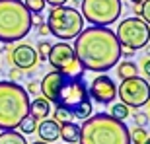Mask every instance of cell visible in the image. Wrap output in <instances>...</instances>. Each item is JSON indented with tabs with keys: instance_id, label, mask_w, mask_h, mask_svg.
<instances>
[{
	"instance_id": "cell-14",
	"label": "cell",
	"mask_w": 150,
	"mask_h": 144,
	"mask_svg": "<svg viewBox=\"0 0 150 144\" xmlns=\"http://www.w3.org/2000/svg\"><path fill=\"white\" fill-rule=\"evenodd\" d=\"M29 113H31L37 121L47 119L49 113H51V101L45 100L43 95H39V97H35V100H29Z\"/></svg>"
},
{
	"instance_id": "cell-12",
	"label": "cell",
	"mask_w": 150,
	"mask_h": 144,
	"mask_svg": "<svg viewBox=\"0 0 150 144\" xmlns=\"http://www.w3.org/2000/svg\"><path fill=\"white\" fill-rule=\"evenodd\" d=\"M8 61L20 70H31L37 64V51L33 47H29L28 43H18L8 53Z\"/></svg>"
},
{
	"instance_id": "cell-13",
	"label": "cell",
	"mask_w": 150,
	"mask_h": 144,
	"mask_svg": "<svg viewBox=\"0 0 150 144\" xmlns=\"http://www.w3.org/2000/svg\"><path fill=\"white\" fill-rule=\"evenodd\" d=\"M59 131H61V125L55 119H41L37 123V128H35V133L39 134V138L43 140V142H55V140H59Z\"/></svg>"
},
{
	"instance_id": "cell-23",
	"label": "cell",
	"mask_w": 150,
	"mask_h": 144,
	"mask_svg": "<svg viewBox=\"0 0 150 144\" xmlns=\"http://www.w3.org/2000/svg\"><path fill=\"white\" fill-rule=\"evenodd\" d=\"M53 119H55V121L61 125V123H64V121H70V119H72V115H70L68 111H64V109H59V107H55V111H53Z\"/></svg>"
},
{
	"instance_id": "cell-21",
	"label": "cell",
	"mask_w": 150,
	"mask_h": 144,
	"mask_svg": "<svg viewBox=\"0 0 150 144\" xmlns=\"http://www.w3.org/2000/svg\"><path fill=\"white\" fill-rule=\"evenodd\" d=\"M146 136H148V131L144 127H137L131 133V144H142L146 140Z\"/></svg>"
},
{
	"instance_id": "cell-20",
	"label": "cell",
	"mask_w": 150,
	"mask_h": 144,
	"mask_svg": "<svg viewBox=\"0 0 150 144\" xmlns=\"http://www.w3.org/2000/svg\"><path fill=\"white\" fill-rule=\"evenodd\" d=\"M23 4H25V8H28L31 14L39 16L45 8V0H23Z\"/></svg>"
},
{
	"instance_id": "cell-34",
	"label": "cell",
	"mask_w": 150,
	"mask_h": 144,
	"mask_svg": "<svg viewBox=\"0 0 150 144\" xmlns=\"http://www.w3.org/2000/svg\"><path fill=\"white\" fill-rule=\"evenodd\" d=\"M131 2H133V4H140V2H142V0H131Z\"/></svg>"
},
{
	"instance_id": "cell-15",
	"label": "cell",
	"mask_w": 150,
	"mask_h": 144,
	"mask_svg": "<svg viewBox=\"0 0 150 144\" xmlns=\"http://www.w3.org/2000/svg\"><path fill=\"white\" fill-rule=\"evenodd\" d=\"M59 136H61V138L64 140L67 144H74V142H78V136H80V125H76L72 119H70V121L61 123V131H59Z\"/></svg>"
},
{
	"instance_id": "cell-27",
	"label": "cell",
	"mask_w": 150,
	"mask_h": 144,
	"mask_svg": "<svg viewBox=\"0 0 150 144\" xmlns=\"http://www.w3.org/2000/svg\"><path fill=\"white\" fill-rule=\"evenodd\" d=\"M8 76H10V80L12 82H16V80H20V76H22V70L20 68H10V72H8Z\"/></svg>"
},
{
	"instance_id": "cell-8",
	"label": "cell",
	"mask_w": 150,
	"mask_h": 144,
	"mask_svg": "<svg viewBox=\"0 0 150 144\" xmlns=\"http://www.w3.org/2000/svg\"><path fill=\"white\" fill-rule=\"evenodd\" d=\"M82 18L92 25H111L121 16V0H82Z\"/></svg>"
},
{
	"instance_id": "cell-29",
	"label": "cell",
	"mask_w": 150,
	"mask_h": 144,
	"mask_svg": "<svg viewBox=\"0 0 150 144\" xmlns=\"http://www.w3.org/2000/svg\"><path fill=\"white\" fill-rule=\"evenodd\" d=\"M68 0H45V4H49V6H64Z\"/></svg>"
},
{
	"instance_id": "cell-3",
	"label": "cell",
	"mask_w": 150,
	"mask_h": 144,
	"mask_svg": "<svg viewBox=\"0 0 150 144\" xmlns=\"http://www.w3.org/2000/svg\"><path fill=\"white\" fill-rule=\"evenodd\" d=\"M80 144H131V131L123 121L107 113L84 119L80 125Z\"/></svg>"
},
{
	"instance_id": "cell-31",
	"label": "cell",
	"mask_w": 150,
	"mask_h": 144,
	"mask_svg": "<svg viewBox=\"0 0 150 144\" xmlns=\"http://www.w3.org/2000/svg\"><path fill=\"white\" fill-rule=\"evenodd\" d=\"M133 12L139 16V14H140V4H134V6H133Z\"/></svg>"
},
{
	"instance_id": "cell-36",
	"label": "cell",
	"mask_w": 150,
	"mask_h": 144,
	"mask_svg": "<svg viewBox=\"0 0 150 144\" xmlns=\"http://www.w3.org/2000/svg\"><path fill=\"white\" fill-rule=\"evenodd\" d=\"M148 117H150V109H148Z\"/></svg>"
},
{
	"instance_id": "cell-5",
	"label": "cell",
	"mask_w": 150,
	"mask_h": 144,
	"mask_svg": "<svg viewBox=\"0 0 150 144\" xmlns=\"http://www.w3.org/2000/svg\"><path fill=\"white\" fill-rule=\"evenodd\" d=\"M31 28L33 18L23 0H0V43L22 41Z\"/></svg>"
},
{
	"instance_id": "cell-33",
	"label": "cell",
	"mask_w": 150,
	"mask_h": 144,
	"mask_svg": "<svg viewBox=\"0 0 150 144\" xmlns=\"http://www.w3.org/2000/svg\"><path fill=\"white\" fill-rule=\"evenodd\" d=\"M31 144H51V142H43V140H39V142H31Z\"/></svg>"
},
{
	"instance_id": "cell-4",
	"label": "cell",
	"mask_w": 150,
	"mask_h": 144,
	"mask_svg": "<svg viewBox=\"0 0 150 144\" xmlns=\"http://www.w3.org/2000/svg\"><path fill=\"white\" fill-rule=\"evenodd\" d=\"M29 113L28 90L12 80L0 82V131H14Z\"/></svg>"
},
{
	"instance_id": "cell-24",
	"label": "cell",
	"mask_w": 150,
	"mask_h": 144,
	"mask_svg": "<svg viewBox=\"0 0 150 144\" xmlns=\"http://www.w3.org/2000/svg\"><path fill=\"white\" fill-rule=\"evenodd\" d=\"M139 16L150 25V0H142V2H140V14Z\"/></svg>"
},
{
	"instance_id": "cell-17",
	"label": "cell",
	"mask_w": 150,
	"mask_h": 144,
	"mask_svg": "<svg viewBox=\"0 0 150 144\" xmlns=\"http://www.w3.org/2000/svg\"><path fill=\"white\" fill-rule=\"evenodd\" d=\"M137 74H139V68H137V64H134L133 61H125L117 66V76L121 78V80L133 78V76H137Z\"/></svg>"
},
{
	"instance_id": "cell-11",
	"label": "cell",
	"mask_w": 150,
	"mask_h": 144,
	"mask_svg": "<svg viewBox=\"0 0 150 144\" xmlns=\"http://www.w3.org/2000/svg\"><path fill=\"white\" fill-rule=\"evenodd\" d=\"M88 92H90V97L94 101H98L100 105H107L117 97V86L107 74L96 76L90 84Z\"/></svg>"
},
{
	"instance_id": "cell-19",
	"label": "cell",
	"mask_w": 150,
	"mask_h": 144,
	"mask_svg": "<svg viewBox=\"0 0 150 144\" xmlns=\"http://www.w3.org/2000/svg\"><path fill=\"white\" fill-rule=\"evenodd\" d=\"M111 117H115V119H119V121H125L129 115H131V111H129V107L125 105V103H115V105H111V113H109Z\"/></svg>"
},
{
	"instance_id": "cell-18",
	"label": "cell",
	"mask_w": 150,
	"mask_h": 144,
	"mask_svg": "<svg viewBox=\"0 0 150 144\" xmlns=\"http://www.w3.org/2000/svg\"><path fill=\"white\" fill-rule=\"evenodd\" d=\"M37 119H35L31 113H28V115L23 117L22 121H20V125H18V128L22 131V134H31L35 133V128H37Z\"/></svg>"
},
{
	"instance_id": "cell-10",
	"label": "cell",
	"mask_w": 150,
	"mask_h": 144,
	"mask_svg": "<svg viewBox=\"0 0 150 144\" xmlns=\"http://www.w3.org/2000/svg\"><path fill=\"white\" fill-rule=\"evenodd\" d=\"M47 61L53 66V70H61L64 74H86V70L82 68V64L76 61L74 49L67 41H59V43L51 45Z\"/></svg>"
},
{
	"instance_id": "cell-22",
	"label": "cell",
	"mask_w": 150,
	"mask_h": 144,
	"mask_svg": "<svg viewBox=\"0 0 150 144\" xmlns=\"http://www.w3.org/2000/svg\"><path fill=\"white\" fill-rule=\"evenodd\" d=\"M49 49H51V43L49 41H39L37 43V59L39 61H47V55H49Z\"/></svg>"
},
{
	"instance_id": "cell-1",
	"label": "cell",
	"mask_w": 150,
	"mask_h": 144,
	"mask_svg": "<svg viewBox=\"0 0 150 144\" xmlns=\"http://www.w3.org/2000/svg\"><path fill=\"white\" fill-rule=\"evenodd\" d=\"M84 76L86 74H64L61 70H51L39 82V92L55 107L68 111L78 121H84L94 113Z\"/></svg>"
},
{
	"instance_id": "cell-28",
	"label": "cell",
	"mask_w": 150,
	"mask_h": 144,
	"mask_svg": "<svg viewBox=\"0 0 150 144\" xmlns=\"http://www.w3.org/2000/svg\"><path fill=\"white\" fill-rule=\"evenodd\" d=\"M37 92H39V82H31L28 86V94L29 95H37Z\"/></svg>"
},
{
	"instance_id": "cell-7",
	"label": "cell",
	"mask_w": 150,
	"mask_h": 144,
	"mask_svg": "<svg viewBox=\"0 0 150 144\" xmlns=\"http://www.w3.org/2000/svg\"><path fill=\"white\" fill-rule=\"evenodd\" d=\"M115 35L121 49L139 51V49H144L150 41V25L140 16L127 18L117 25Z\"/></svg>"
},
{
	"instance_id": "cell-25",
	"label": "cell",
	"mask_w": 150,
	"mask_h": 144,
	"mask_svg": "<svg viewBox=\"0 0 150 144\" xmlns=\"http://www.w3.org/2000/svg\"><path fill=\"white\" fill-rule=\"evenodd\" d=\"M134 123H137V127H146L148 125V115L146 113H134Z\"/></svg>"
},
{
	"instance_id": "cell-9",
	"label": "cell",
	"mask_w": 150,
	"mask_h": 144,
	"mask_svg": "<svg viewBox=\"0 0 150 144\" xmlns=\"http://www.w3.org/2000/svg\"><path fill=\"white\" fill-rule=\"evenodd\" d=\"M117 95L121 97V101L127 107L140 109L150 101V84L137 74L133 78L123 80L121 86L117 88Z\"/></svg>"
},
{
	"instance_id": "cell-35",
	"label": "cell",
	"mask_w": 150,
	"mask_h": 144,
	"mask_svg": "<svg viewBox=\"0 0 150 144\" xmlns=\"http://www.w3.org/2000/svg\"><path fill=\"white\" fill-rule=\"evenodd\" d=\"M72 2H74V4H78V2H82V0H72Z\"/></svg>"
},
{
	"instance_id": "cell-6",
	"label": "cell",
	"mask_w": 150,
	"mask_h": 144,
	"mask_svg": "<svg viewBox=\"0 0 150 144\" xmlns=\"http://www.w3.org/2000/svg\"><path fill=\"white\" fill-rule=\"evenodd\" d=\"M47 29L61 41H70L84 29V18L76 8L53 6L47 14Z\"/></svg>"
},
{
	"instance_id": "cell-2",
	"label": "cell",
	"mask_w": 150,
	"mask_h": 144,
	"mask_svg": "<svg viewBox=\"0 0 150 144\" xmlns=\"http://www.w3.org/2000/svg\"><path fill=\"white\" fill-rule=\"evenodd\" d=\"M76 61L82 64L84 70L107 72L121 59V45L117 41L115 31L109 25H90L76 35L74 43Z\"/></svg>"
},
{
	"instance_id": "cell-26",
	"label": "cell",
	"mask_w": 150,
	"mask_h": 144,
	"mask_svg": "<svg viewBox=\"0 0 150 144\" xmlns=\"http://www.w3.org/2000/svg\"><path fill=\"white\" fill-rule=\"evenodd\" d=\"M35 28H37V31L39 33H49V29H47V23L43 22V20H41V18H37V22H35Z\"/></svg>"
},
{
	"instance_id": "cell-30",
	"label": "cell",
	"mask_w": 150,
	"mask_h": 144,
	"mask_svg": "<svg viewBox=\"0 0 150 144\" xmlns=\"http://www.w3.org/2000/svg\"><path fill=\"white\" fill-rule=\"evenodd\" d=\"M142 68H144V74H146V76L150 78V56L142 61Z\"/></svg>"
},
{
	"instance_id": "cell-16",
	"label": "cell",
	"mask_w": 150,
	"mask_h": 144,
	"mask_svg": "<svg viewBox=\"0 0 150 144\" xmlns=\"http://www.w3.org/2000/svg\"><path fill=\"white\" fill-rule=\"evenodd\" d=\"M0 144H28L25 142V136L22 133H16L14 131H2L0 133Z\"/></svg>"
},
{
	"instance_id": "cell-32",
	"label": "cell",
	"mask_w": 150,
	"mask_h": 144,
	"mask_svg": "<svg viewBox=\"0 0 150 144\" xmlns=\"http://www.w3.org/2000/svg\"><path fill=\"white\" fill-rule=\"evenodd\" d=\"M142 144H150V134H148V136H146V140H144V142H142Z\"/></svg>"
}]
</instances>
